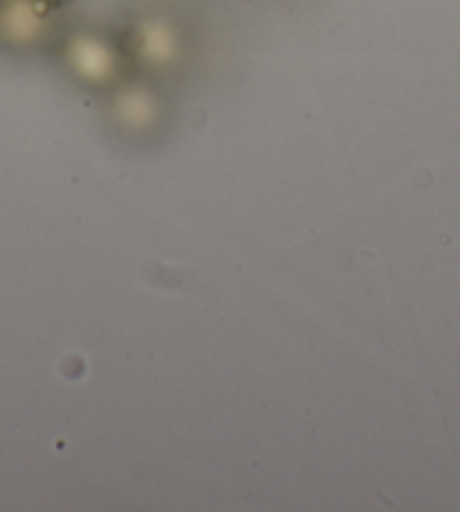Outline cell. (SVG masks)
<instances>
[{
    "label": "cell",
    "instance_id": "1",
    "mask_svg": "<svg viewBox=\"0 0 460 512\" xmlns=\"http://www.w3.org/2000/svg\"><path fill=\"white\" fill-rule=\"evenodd\" d=\"M34 3H41V5L55 7V5H59V3H64V0H34Z\"/></svg>",
    "mask_w": 460,
    "mask_h": 512
}]
</instances>
